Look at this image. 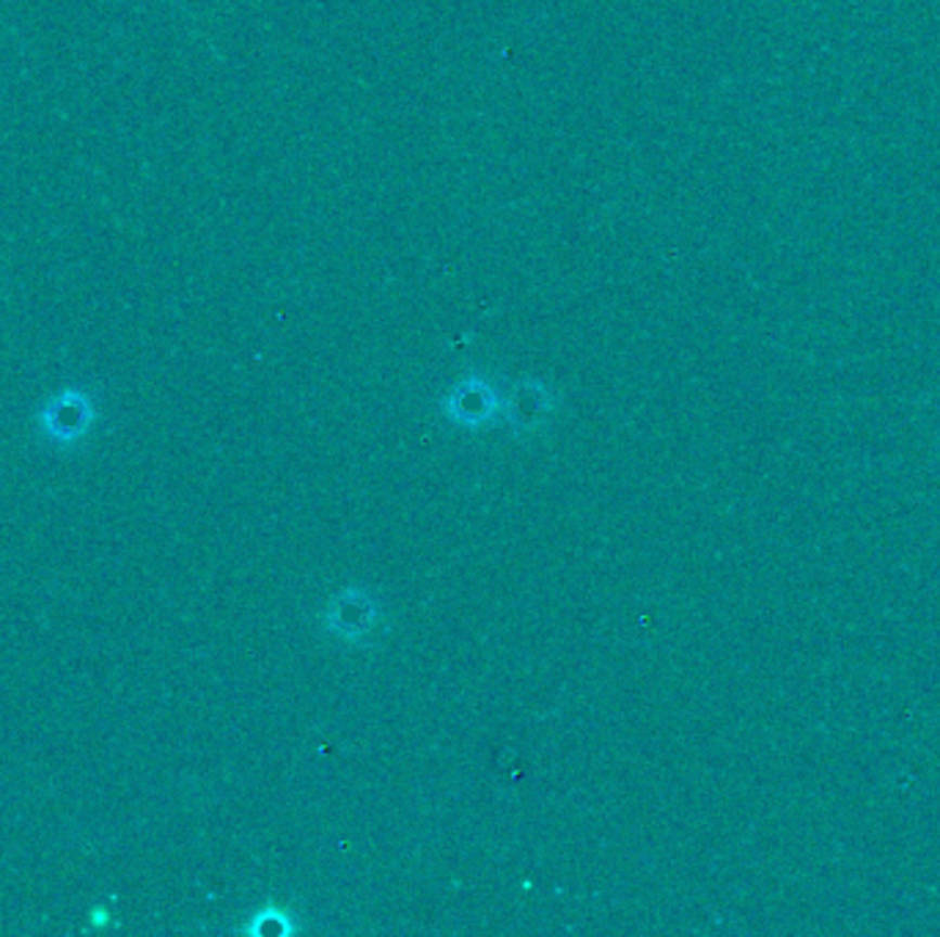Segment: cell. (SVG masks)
<instances>
[{"label": "cell", "mask_w": 940, "mask_h": 937, "mask_svg": "<svg viewBox=\"0 0 940 937\" xmlns=\"http://www.w3.org/2000/svg\"><path fill=\"white\" fill-rule=\"evenodd\" d=\"M39 421L44 426V435L59 442H72L89 432L91 421H94V407H91L89 396L80 394V390H64L42 407Z\"/></svg>", "instance_id": "obj_1"}]
</instances>
